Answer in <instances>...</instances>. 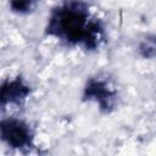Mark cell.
<instances>
[{"label":"cell","mask_w":156,"mask_h":156,"mask_svg":"<svg viewBox=\"0 0 156 156\" xmlns=\"http://www.w3.org/2000/svg\"><path fill=\"white\" fill-rule=\"evenodd\" d=\"M89 10L82 0H67L62 6L54 9L46 34L66 40L69 44H83L87 40L90 23Z\"/></svg>","instance_id":"obj_1"},{"label":"cell","mask_w":156,"mask_h":156,"mask_svg":"<svg viewBox=\"0 0 156 156\" xmlns=\"http://www.w3.org/2000/svg\"><path fill=\"white\" fill-rule=\"evenodd\" d=\"M1 139L13 149H24L32 146L33 135L29 127L21 119L6 118L0 126Z\"/></svg>","instance_id":"obj_2"},{"label":"cell","mask_w":156,"mask_h":156,"mask_svg":"<svg viewBox=\"0 0 156 156\" xmlns=\"http://www.w3.org/2000/svg\"><path fill=\"white\" fill-rule=\"evenodd\" d=\"M83 99L88 101H95L99 104L100 110L105 113L111 112L115 108L117 94L108 87L105 80L98 78H90L85 84L83 91Z\"/></svg>","instance_id":"obj_3"},{"label":"cell","mask_w":156,"mask_h":156,"mask_svg":"<svg viewBox=\"0 0 156 156\" xmlns=\"http://www.w3.org/2000/svg\"><path fill=\"white\" fill-rule=\"evenodd\" d=\"M29 93H30L29 87L23 82L21 77H17L11 80L7 79L1 85V93H0L1 106L10 104L20 105L27 99Z\"/></svg>","instance_id":"obj_4"},{"label":"cell","mask_w":156,"mask_h":156,"mask_svg":"<svg viewBox=\"0 0 156 156\" xmlns=\"http://www.w3.org/2000/svg\"><path fill=\"white\" fill-rule=\"evenodd\" d=\"M138 51L143 58H147V60L155 58L156 57V35L155 34L146 35L140 41Z\"/></svg>","instance_id":"obj_5"},{"label":"cell","mask_w":156,"mask_h":156,"mask_svg":"<svg viewBox=\"0 0 156 156\" xmlns=\"http://www.w3.org/2000/svg\"><path fill=\"white\" fill-rule=\"evenodd\" d=\"M35 0H10V7L16 13H28L33 10Z\"/></svg>","instance_id":"obj_6"}]
</instances>
